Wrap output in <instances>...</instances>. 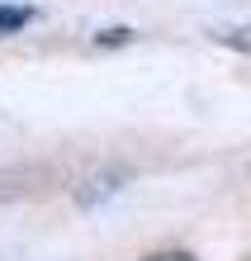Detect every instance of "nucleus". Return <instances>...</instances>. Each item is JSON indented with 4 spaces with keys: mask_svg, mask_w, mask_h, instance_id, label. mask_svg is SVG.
Returning a JSON list of instances; mask_svg holds the SVG:
<instances>
[{
    "mask_svg": "<svg viewBox=\"0 0 251 261\" xmlns=\"http://www.w3.org/2000/svg\"><path fill=\"white\" fill-rule=\"evenodd\" d=\"M29 19H34V10H29V5H0V38H5V34H19Z\"/></svg>",
    "mask_w": 251,
    "mask_h": 261,
    "instance_id": "f257e3e1",
    "label": "nucleus"
},
{
    "mask_svg": "<svg viewBox=\"0 0 251 261\" xmlns=\"http://www.w3.org/2000/svg\"><path fill=\"white\" fill-rule=\"evenodd\" d=\"M147 261H194V256L190 252H152Z\"/></svg>",
    "mask_w": 251,
    "mask_h": 261,
    "instance_id": "f03ea898",
    "label": "nucleus"
}]
</instances>
